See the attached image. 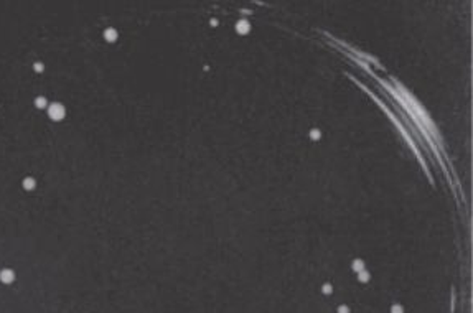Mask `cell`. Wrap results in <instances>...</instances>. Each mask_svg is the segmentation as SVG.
<instances>
[{
    "label": "cell",
    "mask_w": 473,
    "mask_h": 313,
    "mask_svg": "<svg viewBox=\"0 0 473 313\" xmlns=\"http://www.w3.org/2000/svg\"><path fill=\"white\" fill-rule=\"evenodd\" d=\"M391 313H404V309H402V305L395 304L391 307Z\"/></svg>",
    "instance_id": "9"
},
{
    "label": "cell",
    "mask_w": 473,
    "mask_h": 313,
    "mask_svg": "<svg viewBox=\"0 0 473 313\" xmlns=\"http://www.w3.org/2000/svg\"><path fill=\"white\" fill-rule=\"evenodd\" d=\"M318 137H320V132H318V131H313V132H312V138H318Z\"/></svg>",
    "instance_id": "13"
},
{
    "label": "cell",
    "mask_w": 473,
    "mask_h": 313,
    "mask_svg": "<svg viewBox=\"0 0 473 313\" xmlns=\"http://www.w3.org/2000/svg\"><path fill=\"white\" fill-rule=\"evenodd\" d=\"M322 290H323V294H325V295H330L332 292H333V287L330 284H325V285H323Z\"/></svg>",
    "instance_id": "10"
},
{
    "label": "cell",
    "mask_w": 473,
    "mask_h": 313,
    "mask_svg": "<svg viewBox=\"0 0 473 313\" xmlns=\"http://www.w3.org/2000/svg\"><path fill=\"white\" fill-rule=\"evenodd\" d=\"M104 37H106L107 42H116V40H117V32L114 28H107L106 32H104Z\"/></svg>",
    "instance_id": "3"
},
{
    "label": "cell",
    "mask_w": 473,
    "mask_h": 313,
    "mask_svg": "<svg viewBox=\"0 0 473 313\" xmlns=\"http://www.w3.org/2000/svg\"><path fill=\"white\" fill-rule=\"evenodd\" d=\"M236 30H238L239 33H246L247 30H249V23L246 22V20H243V22H238Z\"/></svg>",
    "instance_id": "5"
},
{
    "label": "cell",
    "mask_w": 473,
    "mask_h": 313,
    "mask_svg": "<svg viewBox=\"0 0 473 313\" xmlns=\"http://www.w3.org/2000/svg\"><path fill=\"white\" fill-rule=\"evenodd\" d=\"M64 114H66V109H64L62 104H58V102L52 104L48 109V116L52 117L53 121H62V119H64Z\"/></svg>",
    "instance_id": "1"
},
{
    "label": "cell",
    "mask_w": 473,
    "mask_h": 313,
    "mask_svg": "<svg viewBox=\"0 0 473 313\" xmlns=\"http://www.w3.org/2000/svg\"><path fill=\"white\" fill-rule=\"evenodd\" d=\"M353 271L355 272H361V271H365V262L360 261V259H356V261H353Z\"/></svg>",
    "instance_id": "4"
},
{
    "label": "cell",
    "mask_w": 473,
    "mask_h": 313,
    "mask_svg": "<svg viewBox=\"0 0 473 313\" xmlns=\"http://www.w3.org/2000/svg\"><path fill=\"white\" fill-rule=\"evenodd\" d=\"M35 106H37V107H40V109H42V107H45V106H47V99H45V98H42V96H40V98H37V99H35Z\"/></svg>",
    "instance_id": "8"
},
{
    "label": "cell",
    "mask_w": 473,
    "mask_h": 313,
    "mask_svg": "<svg viewBox=\"0 0 473 313\" xmlns=\"http://www.w3.org/2000/svg\"><path fill=\"white\" fill-rule=\"evenodd\" d=\"M338 313H350V309L346 305H340L338 307Z\"/></svg>",
    "instance_id": "11"
},
{
    "label": "cell",
    "mask_w": 473,
    "mask_h": 313,
    "mask_svg": "<svg viewBox=\"0 0 473 313\" xmlns=\"http://www.w3.org/2000/svg\"><path fill=\"white\" fill-rule=\"evenodd\" d=\"M370 279H371V274H370V272H366V271L358 272V280H360V282H368Z\"/></svg>",
    "instance_id": "6"
},
{
    "label": "cell",
    "mask_w": 473,
    "mask_h": 313,
    "mask_svg": "<svg viewBox=\"0 0 473 313\" xmlns=\"http://www.w3.org/2000/svg\"><path fill=\"white\" fill-rule=\"evenodd\" d=\"M23 188H25V190H33V188H35V180H33V178H25V180H23Z\"/></svg>",
    "instance_id": "7"
},
{
    "label": "cell",
    "mask_w": 473,
    "mask_h": 313,
    "mask_svg": "<svg viewBox=\"0 0 473 313\" xmlns=\"http://www.w3.org/2000/svg\"><path fill=\"white\" fill-rule=\"evenodd\" d=\"M35 69H37V71H43V64L37 63V64H35Z\"/></svg>",
    "instance_id": "12"
},
{
    "label": "cell",
    "mask_w": 473,
    "mask_h": 313,
    "mask_svg": "<svg viewBox=\"0 0 473 313\" xmlns=\"http://www.w3.org/2000/svg\"><path fill=\"white\" fill-rule=\"evenodd\" d=\"M0 280H2L4 284H12L15 280V272L12 269H4L0 272Z\"/></svg>",
    "instance_id": "2"
}]
</instances>
